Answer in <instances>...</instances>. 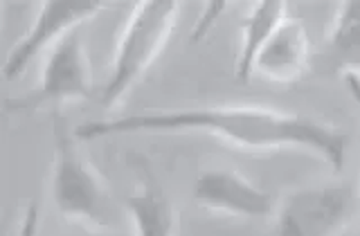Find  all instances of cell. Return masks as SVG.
Wrapping results in <instances>:
<instances>
[{
	"label": "cell",
	"instance_id": "obj_6",
	"mask_svg": "<svg viewBox=\"0 0 360 236\" xmlns=\"http://www.w3.org/2000/svg\"><path fill=\"white\" fill-rule=\"evenodd\" d=\"M104 7V3H43L30 29L11 45L3 65V77L7 81H14L45 48H54L82 22L95 18Z\"/></svg>",
	"mask_w": 360,
	"mask_h": 236
},
{
	"label": "cell",
	"instance_id": "obj_14",
	"mask_svg": "<svg viewBox=\"0 0 360 236\" xmlns=\"http://www.w3.org/2000/svg\"><path fill=\"white\" fill-rule=\"evenodd\" d=\"M347 88H349V95H352L354 104L358 108V115H360V77L356 74H347Z\"/></svg>",
	"mask_w": 360,
	"mask_h": 236
},
{
	"label": "cell",
	"instance_id": "obj_8",
	"mask_svg": "<svg viewBox=\"0 0 360 236\" xmlns=\"http://www.w3.org/2000/svg\"><path fill=\"white\" fill-rule=\"evenodd\" d=\"M309 65V34L302 20L286 16L259 52L255 72L277 84H292Z\"/></svg>",
	"mask_w": 360,
	"mask_h": 236
},
{
	"label": "cell",
	"instance_id": "obj_11",
	"mask_svg": "<svg viewBox=\"0 0 360 236\" xmlns=\"http://www.w3.org/2000/svg\"><path fill=\"white\" fill-rule=\"evenodd\" d=\"M324 56L333 70L360 77V3L340 5L329 32Z\"/></svg>",
	"mask_w": 360,
	"mask_h": 236
},
{
	"label": "cell",
	"instance_id": "obj_2",
	"mask_svg": "<svg viewBox=\"0 0 360 236\" xmlns=\"http://www.w3.org/2000/svg\"><path fill=\"white\" fill-rule=\"evenodd\" d=\"M178 11L180 7L176 3H155V0L133 7L120 34L108 84L101 90V106H117L144 77L172 37Z\"/></svg>",
	"mask_w": 360,
	"mask_h": 236
},
{
	"label": "cell",
	"instance_id": "obj_3",
	"mask_svg": "<svg viewBox=\"0 0 360 236\" xmlns=\"http://www.w3.org/2000/svg\"><path fill=\"white\" fill-rule=\"evenodd\" d=\"M77 135L63 119L54 124V169H52V200L65 218L93 223L95 230H104L110 194L101 176L86 162L77 149Z\"/></svg>",
	"mask_w": 360,
	"mask_h": 236
},
{
	"label": "cell",
	"instance_id": "obj_7",
	"mask_svg": "<svg viewBox=\"0 0 360 236\" xmlns=\"http://www.w3.org/2000/svg\"><path fill=\"white\" fill-rule=\"evenodd\" d=\"M191 196L200 207L230 216L262 218L273 211V196L232 169H207L198 173Z\"/></svg>",
	"mask_w": 360,
	"mask_h": 236
},
{
	"label": "cell",
	"instance_id": "obj_15",
	"mask_svg": "<svg viewBox=\"0 0 360 236\" xmlns=\"http://www.w3.org/2000/svg\"><path fill=\"white\" fill-rule=\"evenodd\" d=\"M70 236H122V234L108 232V230H90V232H82V234H70Z\"/></svg>",
	"mask_w": 360,
	"mask_h": 236
},
{
	"label": "cell",
	"instance_id": "obj_13",
	"mask_svg": "<svg viewBox=\"0 0 360 236\" xmlns=\"http://www.w3.org/2000/svg\"><path fill=\"white\" fill-rule=\"evenodd\" d=\"M39 216H41L39 202H30L25 211H22V218L18 223L14 236H37L39 234Z\"/></svg>",
	"mask_w": 360,
	"mask_h": 236
},
{
	"label": "cell",
	"instance_id": "obj_10",
	"mask_svg": "<svg viewBox=\"0 0 360 236\" xmlns=\"http://www.w3.org/2000/svg\"><path fill=\"white\" fill-rule=\"evenodd\" d=\"M135 236H174L176 214L172 200L153 185L135 189L127 198Z\"/></svg>",
	"mask_w": 360,
	"mask_h": 236
},
{
	"label": "cell",
	"instance_id": "obj_1",
	"mask_svg": "<svg viewBox=\"0 0 360 236\" xmlns=\"http://www.w3.org/2000/svg\"><path fill=\"white\" fill-rule=\"evenodd\" d=\"M135 133H202L245 151H309L340 171L347 160V133L300 112L264 106H210L135 112L86 122L75 129L77 140H99Z\"/></svg>",
	"mask_w": 360,
	"mask_h": 236
},
{
	"label": "cell",
	"instance_id": "obj_4",
	"mask_svg": "<svg viewBox=\"0 0 360 236\" xmlns=\"http://www.w3.org/2000/svg\"><path fill=\"white\" fill-rule=\"evenodd\" d=\"M90 95H93V70L82 37L75 29L50 50L39 86L22 97L7 99L5 108L9 112H32L65 101L90 99Z\"/></svg>",
	"mask_w": 360,
	"mask_h": 236
},
{
	"label": "cell",
	"instance_id": "obj_9",
	"mask_svg": "<svg viewBox=\"0 0 360 236\" xmlns=\"http://www.w3.org/2000/svg\"><path fill=\"white\" fill-rule=\"evenodd\" d=\"M286 5L284 3H259L250 9L245 22H243V39L239 59H236V79L239 81H250L255 74V61L266 41L273 37V32L279 27V22L284 20Z\"/></svg>",
	"mask_w": 360,
	"mask_h": 236
},
{
	"label": "cell",
	"instance_id": "obj_5",
	"mask_svg": "<svg viewBox=\"0 0 360 236\" xmlns=\"http://www.w3.org/2000/svg\"><path fill=\"white\" fill-rule=\"evenodd\" d=\"M354 189L349 185H324L295 189L281 200L277 236H333L354 214Z\"/></svg>",
	"mask_w": 360,
	"mask_h": 236
},
{
	"label": "cell",
	"instance_id": "obj_12",
	"mask_svg": "<svg viewBox=\"0 0 360 236\" xmlns=\"http://www.w3.org/2000/svg\"><path fill=\"white\" fill-rule=\"evenodd\" d=\"M228 9V3H210L205 9H202V14L198 16V22L194 25V29H191L189 34V41L191 43H198L207 37V34L217 27L219 18L223 16V11Z\"/></svg>",
	"mask_w": 360,
	"mask_h": 236
}]
</instances>
